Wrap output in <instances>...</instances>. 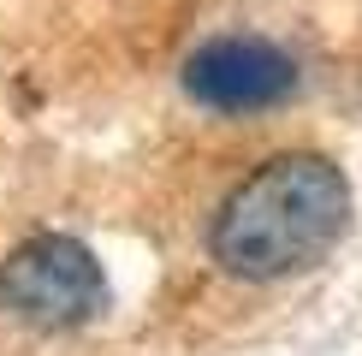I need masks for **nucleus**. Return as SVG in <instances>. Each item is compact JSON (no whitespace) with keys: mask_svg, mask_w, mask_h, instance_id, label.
Instances as JSON below:
<instances>
[{"mask_svg":"<svg viewBox=\"0 0 362 356\" xmlns=\"http://www.w3.org/2000/svg\"><path fill=\"white\" fill-rule=\"evenodd\" d=\"M185 89L214 113H255V107H274V101H285L297 89V66L274 42L220 36V42H202L185 59Z\"/></svg>","mask_w":362,"mask_h":356,"instance_id":"obj_3","label":"nucleus"},{"mask_svg":"<svg viewBox=\"0 0 362 356\" xmlns=\"http://www.w3.org/2000/svg\"><path fill=\"white\" fill-rule=\"evenodd\" d=\"M351 184L327 155H274L220 202L208 249L238 279H291L344 237Z\"/></svg>","mask_w":362,"mask_h":356,"instance_id":"obj_1","label":"nucleus"},{"mask_svg":"<svg viewBox=\"0 0 362 356\" xmlns=\"http://www.w3.org/2000/svg\"><path fill=\"white\" fill-rule=\"evenodd\" d=\"M0 303L30 326H78L107 303V273L78 237L42 232L0 261Z\"/></svg>","mask_w":362,"mask_h":356,"instance_id":"obj_2","label":"nucleus"}]
</instances>
